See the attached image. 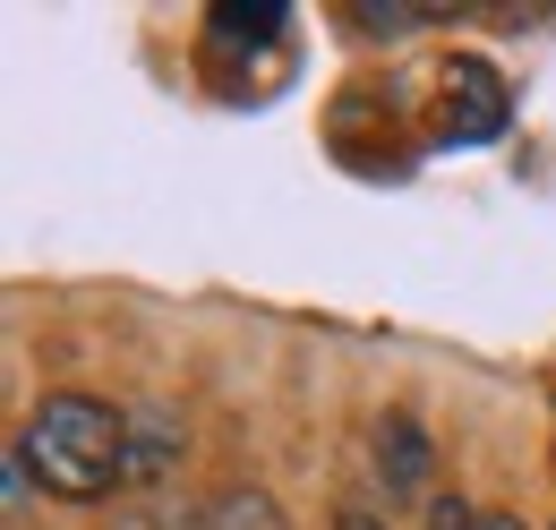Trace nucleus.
Returning <instances> with one entry per match:
<instances>
[{"instance_id":"obj_4","label":"nucleus","mask_w":556,"mask_h":530,"mask_svg":"<svg viewBox=\"0 0 556 530\" xmlns=\"http://www.w3.org/2000/svg\"><path fill=\"white\" fill-rule=\"evenodd\" d=\"M454 94H463V112L445 121L454 137H496V129H505V86H496V68H488V61L463 52V61L445 68V103H454Z\"/></svg>"},{"instance_id":"obj_3","label":"nucleus","mask_w":556,"mask_h":530,"mask_svg":"<svg viewBox=\"0 0 556 530\" xmlns=\"http://www.w3.org/2000/svg\"><path fill=\"white\" fill-rule=\"evenodd\" d=\"M377 479H386V505L428 496V479H437V445H428V428H419L412 411H386V419H377Z\"/></svg>"},{"instance_id":"obj_5","label":"nucleus","mask_w":556,"mask_h":530,"mask_svg":"<svg viewBox=\"0 0 556 530\" xmlns=\"http://www.w3.org/2000/svg\"><path fill=\"white\" fill-rule=\"evenodd\" d=\"M206 530H291V514H282L266 488H214L206 496Z\"/></svg>"},{"instance_id":"obj_11","label":"nucleus","mask_w":556,"mask_h":530,"mask_svg":"<svg viewBox=\"0 0 556 530\" xmlns=\"http://www.w3.org/2000/svg\"><path fill=\"white\" fill-rule=\"evenodd\" d=\"M488 530H522V514H488Z\"/></svg>"},{"instance_id":"obj_8","label":"nucleus","mask_w":556,"mask_h":530,"mask_svg":"<svg viewBox=\"0 0 556 530\" xmlns=\"http://www.w3.org/2000/svg\"><path fill=\"white\" fill-rule=\"evenodd\" d=\"M0 488H9V522H26V514H35V470L17 463V445H9V463H0Z\"/></svg>"},{"instance_id":"obj_9","label":"nucleus","mask_w":556,"mask_h":530,"mask_svg":"<svg viewBox=\"0 0 556 530\" xmlns=\"http://www.w3.org/2000/svg\"><path fill=\"white\" fill-rule=\"evenodd\" d=\"M428 530H488V514H471L463 496H428Z\"/></svg>"},{"instance_id":"obj_7","label":"nucleus","mask_w":556,"mask_h":530,"mask_svg":"<svg viewBox=\"0 0 556 530\" xmlns=\"http://www.w3.org/2000/svg\"><path fill=\"white\" fill-rule=\"evenodd\" d=\"M214 35H249V43H275V35H282V9H275V0H257V9H240V0H231V9H214Z\"/></svg>"},{"instance_id":"obj_1","label":"nucleus","mask_w":556,"mask_h":530,"mask_svg":"<svg viewBox=\"0 0 556 530\" xmlns=\"http://www.w3.org/2000/svg\"><path fill=\"white\" fill-rule=\"evenodd\" d=\"M121 411L94 394H43V411L17 428V463L35 470V488L43 496H61V505H103V496H121L129 479H121Z\"/></svg>"},{"instance_id":"obj_2","label":"nucleus","mask_w":556,"mask_h":530,"mask_svg":"<svg viewBox=\"0 0 556 530\" xmlns=\"http://www.w3.org/2000/svg\"><path fill=\"white\" fill-rule=\"evenodd\" d=\"M121 428H129V437H121V479H129V488H163L172 470L189 463V428H180V411L163 394H138L121 411Z\"/></svg>"},{"instance_id":"obj_10","label":"nucleus","mask_w":556,"mask_h":530,"mask_svg":"<svg viewBox=\"0 0 556 530\" xmlns=\"http://www.w3.org/2000/svg\"><path fill=\"white\" fill-rule=\"evenodd\" d=\"M334 530H386V514H377V505H359V496H351V505H334Z\"/></svg>"},{"instance_id":"obj_6","label":"nucleus","mask_w":556,"mask_h":530,"mask_svg":"<svg viewBox=\"0 0 556 530\" xmlns=\"http://www.w3.org/2000/svg\"><path fill=\"white\" fill-rule=\"evenodd\" d=\"M359 35H412V26H437V9H403V0H359L351 9Z\"/></svg>"}]
</instances>
